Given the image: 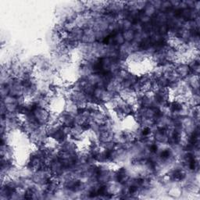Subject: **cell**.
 <instances>
[{
	"mask_svg": "<svg viewBox=\"0 0 200 200\" xmlns=\"http://www.w3.org/2000/svg\"><path fill=\"white\" fill-rule=\"evenodd\" d=\"M174 71L180 76L182 79L185 78L191 74L190 67L188 63L185 62H179V63H174Z\"/></svg>",
	"mask_w": 200,
	"mask_h": 200,
	"instance_id": "6da1fadb",
	"label": "cell"
},
{
	"mask_svg": "<svg viewBox=\"0 0 200 200\" xmlns=\"http://www.w3.org/2000/svg\"><path fill=\"white\" fill-rule=\"evenodd\" d=\"M142 12L145 15L148 16V17L152 18V17H153L154 16H155V14L157 13V12H158V11H157L156 9H155V7H154V6H152V4H150V2L148 1V3H147L146 6H145V8H144L143 10H142Z\"/></svg>",
	"mask_w": 200,
	"mask_h": 200,
	"instance_id": "7a4b0ae2",
	"label": "cell"
},
{
	"mask_svg": "<svg viewBox=\"0 0 200 200\" xmlns=\"http://www.w3.org/2000/svg\"><path fill=\"white\" fill-rule=\"evenodd\" d=\"M112 39H113V42L114 45H119V46L121 45H123V44L125 42L124 39L123 34H122V32H119V31L114 33Z\"/></svg>",
	"mask_w": 200,
	"mask_h": 200,
	"instance_id": "3957f363",
	"label": "cell"
},
{
	"mask_svg": "<svg viewBox=\"0 0 200 200\" xmlns=\"http://www.w3.org/2000/svg\"><path fill=\"white\" fill-rule=\"evenodd\" d=\"M124 36V39L125 42H132L134 41V35H135V32L133 31L132 30H127L122 32Z\"/></svg>",
	"mask_w": 200,
	"mask_h": 200,
	"instance_id": "277c9868",
	"label": "cell"
},
{
	"mask_svg": "<svg viewBox=\"0 0 200 200\" xmlns=\"http://www.w3.org/2000/svg\"><path fill=\"white\" fill-rule=\"evenodd\" d=\"M138 20H139L141 24L145 25V24H147L151 23V21H152V18L150 17H148V16L145 15V14L141 11V12L139 13V17H138Z\"/></svg>",
	"mask_w": 200,
	"mask_h": 200,
	"instance_id": "5b68a950",
	"label": "cell"
},
{
	"mask_svg": "<svg viewBox=\"0 0 200 200\" xmlns=\"http://www.w3.org/2000/svg\"><path fill=\"white\" fill-rule=\"evenodd\" d=\"M131 30H132L133 31H134L135 33L142 32V31H143V24H141L139 20H136V21L133 22Z\"/></svg>",
	"mask_w": 200,
	"mask_h": 200,
	"instance_id": "8992f818",
	"label": "cell"
},
{
	"mask_svg": "<svg viewBox=\"0 0 200 200\" xmlns=\"http://www.w3.org/2000/svg\"><path fill=\"white\" fill-rule=\"evenodd\" d=\"M0 93H1V99H3L8 95H9V89L7 85H1V89H0Z\"/></svg>",
	"mask_w": 200,
	"mask_h": 200,
	"instance_id": "52a82bcc",
	"label": "cell"
},
{
	"mask_svg": "<svg viewBox=\"0 0 200 200\" xmlns=\"http://www.w3.org/2000/svg\"><path fill=\"white\" fill-rule=\"evenodd\" d=\"M150 4H152V6L155 7V9L157 11H160L161 9V5H162V1L160 0H155V1H149Z\"/></svg>",
	"mask_w": 200,
	"mask_h": 200,
	"instance_id": "ba28073f",
	"label": "cell"
}]
</instances>
